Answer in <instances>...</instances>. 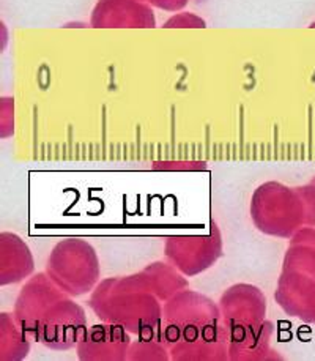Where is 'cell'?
Masks as SVG:
<instances>
[{"label":"cell","instance_id":"6da1fadb","mask_svg":"<svg viewBox=\"0 0 315 361\" xmlns=\"http://www.w3.org/2000/svg\"><path fill=\"white\" fill-rule=\"evenodd\" d=\"M85 331L84 311L63 295L46 310L38 325L42 343L48 344L52 349L73 347L79 343Z\"/></svg>","mask_w":315,"mask_h":361},{"label":"cell","instance_id":"7a4b0ae2","mask_svg":"<svg viewBox=\"0 0 315 361\" xmlns=\"http://www.w3.org/2000/svg\"><path fill=\"white\" fill-rule=\"evenodd\" d=\"M149 0H98L90 24L97 29H152L155 15Z\"/></svg>","mask_w":315,"mask_h":361},{"label":"cell","instance_id":"3957f363","mask_svg":"<svg viewBox=\"0 0 315 361\" xmlns=\"http://www.w3.org/2000/svg\"><path fill=\"white\" fill-rule=\"evenodd\" d=\"M128 347L130 336L125 333L122 325L113 324V330L107 343H99V339L85 331L79 341L78 352L80 360H123L125 353H128Z\"/></svg>","mask_w":315,"mask_h":361},{"label":"cell","instance_id":"277c9868","mask_svg":"<svg viewBox=\"0 0 315 361\" xmlns=\"http://www.w3.org/2000/svg\"><path fill=\"white\" fill-rule=\"evenodd\" d=\"M163 27H167V29H169V27H173V29H175V27H186V29L199 27V29H204L205 21L202 18L192 15V13L185 11V13H178V15H175L171 19H167Z\"/></svg>","mask_w":315,"mask_h":361},{"label":"cell","instance_id":"5b68a950","mask_svg":"<svg viewBox=\"0 0 315 361\" xmlns=\"http://www.w3.org/2000/svg\"><path fill=\"white\" fill-rule=\"evenodd\" d=\"M149 2L156 8L166 11H180L187 5V0H149Z\"/></svg>","mask_w":315,"mask_h":361}]
</instances>
